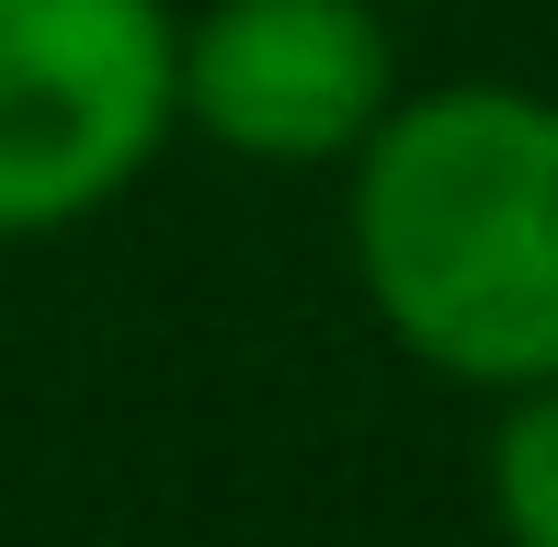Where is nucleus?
I'll return each mask as SVG.
<instances>
[{
  "instance_id": "4",
  "label": "nucleus",
  "mask_w": 558,
  "mask_h": 547,
  "mask_svg": "<svg viewBox=\"0 0 558 547\" xmlns=\"http://www.w3.org/2000/svg\"><path fill=\"white\" fill-rule=\"evenodd\" d=\"M478 490H490V525H501V547H558V377H547V388H513V400H501Z\"/></svg>"
},
{
  "instance_id": "3",
  "label": "nucleus",
  "mask_w": 558,
  "mask_h": 547,
  "mask_svg": "<svg viewBox=\"0 0 558 547\" xmlns=\"http://www.w3.org/2000/svg\"><path fill=\"white\" fill-rule=\"evenodd\" d=\"M399 114L388 0H194L183 12V126L263 171H353Z\"/></svg>"
},
{
  "instance_id": "2",
  "label": "nucleus",
  "mask_w": 558,
  "mask_h": 547,
  "mask_svg": "<svg viewBox=\"0 0 558 547\" xmlns=\"http://www.w3.org/2000/svg\"><path fill=\"white\" fill-rule=\"evenodd\" d=\"M183 137L171 0H0V240L92 229Z\"/></svg>"
},
{
  "instance_id": "1",
  "label": "nucleus",
  "mask_w": 558,
  "mask_h": 547,
  "mask_svg": "<svg viewBox=\"0 0 558 547\" xmlns=\"http://www.w3.org/2000/svg\"><path fill=\"white\" fill-rule=\"evenodd\" d=\"M342 252L376 331L445 388L558 377V92L434 81L342 171Z\"/></svg>"
}]
</instances>
